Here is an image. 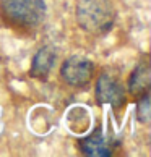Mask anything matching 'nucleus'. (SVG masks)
Listing matches in <instances>:
<instances>
[{"label":"nucleus","mask_w":151,"mask_h":157,"mask_svg":"<svg viewBox=\"0 0 151 157\" xmlns=\"http://www.w3.org/2000/svg\"><path fill=\"white\" fill-rule=\"evenodd\" d=\"M93 73H94V65L93 62L85 59V57H68L63 62L60 68V76L68 86L73 88H83L91 81Z\"/></svg>","instance_id":"obj_3"},{"label":"nucleus","mask_w":151,"mask_h":157,"mask_svg":"<svg viewBox=\"0 0 151 157\" xmlns=\"http://www.w3.org/2000/svg\"><path fill=\"white\" fill-rule=\"evenodd\" d=\"M96 101L109 104L112 107H122L125 104V89L117 78L104 73L96 83Z\"/></svg>","instance_id":"obj_4"},{"label":"nucleus","mask_w":151,"mask_h":157,"mask_svg":"<svg viewBox=\"0 0 151 157\" xmlns=\"http://www.w3.org/2000/svg\"><path fill=\"white\" fill-rule=\"evenodd\" d=\"M57 59V52L52 45H42L34 55L33 65H31V76L44 79L46 76H49L50 70L55 65Z\"/></svg>","instance_id":"obj_6"},{"label":"nucleus","mask_w":151,"mask_h":157,"mask_svg":"<svg viewBox=\"0 0 151 157\" xmlns=\"http://www.w3.org/2000/svg\"><path fill=\"white\" fill-rule=\"evenodd\" d=\"M141 99L138 101V105H137V117L141 123L148 125L149 123V118H151V110H149V94L140 96Z\"/></svg>","instance_id":"obj_8"},{"label":"nucleus","mask_w":151,"mask_h":157,"mask_svg":"<svg viewBox=\"0 0 151 157\" xmlns=\"http://www.w3.org/2000/svg\"><path fill=\"white\" fill-rule=\"evenodd\" d=\"M0 8L11 25L20 28H34L41 25L47 11L44 0H2Z\"/></svg>","instance_id":"obj_2"},{"label":"nucleus","mask_w":151,"mask_h":157,"mask_svg":"<svg viewBox=\"0 0 151 157\" xmlns=\"http://www.w3.org/2000/svg\"><path fill=\"white\" fill-rule=\"evenodd\" d=\"M115 144L111 138H107L102 133V130H94L89 136L80 139V149L81 152L91 157H109L114 152Z\"/></svg>","instance_id":"obj_5"},{"label":"nucleus","mask_w":151,"mask_h":157,"mask_svg":"<svg viewBox=\"0 0 151 157\" xmlns=\"http://www.w3.org/2000/svg\"><path fill=\"white\" fill-rule=\"evenodd\" d=\"M77 21L83 31L93 36H104L115 23V8L111 0H80Z\"/></svg>","instance_id":"obj_1"},{"label":"nucleus","mask_w":151,"mask_h":157,"mask_svg":"<svg viewBox=\"0 0 151 157\" xmlns=\"http://www.w3.org/2000/svg\"><path fill=\"white\" fill-rule=\"evenodd\" d=\"M151 88V68L146 60L138 63L129 78V91L133 96H143Z\"/></svg>","instance_id":"obj_7"}]
</instances>
